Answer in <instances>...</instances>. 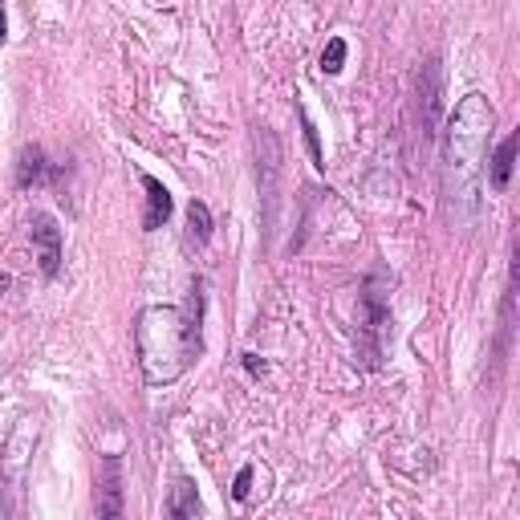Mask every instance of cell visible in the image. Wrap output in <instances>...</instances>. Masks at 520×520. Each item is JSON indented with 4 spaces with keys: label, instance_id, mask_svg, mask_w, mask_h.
I'll return each instance as SVG.
<instances>
[{
    "label": "cell",
    "instance_id": "1",
    "mask_svg": "<svg viewBox=\"0 0 520 520\" xmlns=\"http://www.w3.org/2000/svg\"><path fill=\"white\" fill-rule=\"evenodd\" d=\"M204 281L191 285V305H143L135 317V358L147 386L179 382L204 354Z\"/></svg>",
    "mask_w": 520,
    "mask_h": 520
},
{
    "label": "cell",
    "instance_id": "2",
    "mask_svg": "<svg viewBox=\"0 0 520 520\" xmlns=\"http://www.w3.org/2000/svg\"><path fill=\"white\" fill-rule=\"evenodd\" d=\"M496 110L484 94L460 98V106L447 118L443 135V200L447 216L468 220L480 208V179L488 163V143H492Z\"/></svg>",
    "mask_w": 520,
    "mask_h": 520
},
{
    "label": "cell",
    "instance_id": "3",
    "mask_svg": "<svg viewBox=\"0 0 520 520\" xmlns=\"http://www.w3.org/2000/svg\"><path fill=\"white\" fill-rule=\"evenodd\" d=\"M29 232H33V248H37V265L45 277L61 273V228L49 212H33L29 216Z\"/></svg>",
    "mask_w": 520,
    "mask_h": 520
},
{
    "label": "cell",
    "instance_id": "4",
    "mask_svg": "<svg viewBox=\"0 0 520 520\" xmlns=\"http://www.w3.org/2000/svg\"><path fill=\"white\" fill-rule=\"evenodd\" d=\"M98 520H122V460L106 455L98 468Z\"/></svg>",
    "mask_w": 520,
    "mask_h": 520
},
{
    "label": "cell",
    "instance_id": "5",
    "mask_svg": "<svg viewBox=\"0 0 520 520\" xmlns=\"http://www.w3.org/2000/svg\"><path fill=\"white\" fill-rule=\"evenodd\" d=\"M167 520H204V500L191 476H175L167 488Z\"/></svg>",
    "mask_w": 520,
    "mask_h": 520
},
{
    "label": "cell",
    "instance_id": "6",
    "mask_svg": "<svg viewBox=\"0 0 520 520\" xmlns=\"http://www.w3.org/2000/svg\"><path fill=\"white\" fill-rule=\"evenodd\" d=\"M143 191H147V216H143V228L155 232V228H163V224L171 220L175 200H171V191H167L155 175H143Z\"/></svg>",
    "mask_w": 520,
    "mask_h": 520
},
{
    "label": "cell",
    "instance_id": "7",
    "mask_svg": "<svg viewBox=\"0 0 520 520\" xmlns=\"http://www.w3.org/2000/svg\"><path fill=\"white\" fill-rule=\"evenodd\" d=\"M516 143H520V135H508V139L496 147V155L488 159V179H492V191H508V179H512V159H516Z\"/></svg>",
    "mask_w": 520,
    "mask_h": 520
},
{
    "label": "cell",
    "instance_id": "8",
    "mask_svg": "<svg viewBox=\"0 0 520 520\" xmlns=\"http://www.w3.org/2000/svg\"><path fill=\"white\" fill-rule=\"evenodd\" d=\"M208 240H212V212H208L204 200H191L187 204V244L204 248Z\"/></svg>",
    "mask_w": 520,
    "mask_h": 520
},
{
    "label": "cell",
    "instance_id": "9",
    "mask_svg": "<svg viewBox=\"0 0 520 520\" xmlns=\"http://www.w3.org/2000/svg\"><path fill=\"white\" fill-rule=\"evenodd\" d=\"M41 175H45V151H41V147H25V151H21V163H17V183H21V187H33Z\"/></svg>",
    "mask_w": 520,
    "mask_h": 520
},
{
    "label": "cell",
    "instance_id": "10",
    "mask_svg": "<svg viewBox=\"0 0 520 520\" xmlns=\"http://www.w3.org/2000/svg\"><path fill=\"white\" fill-rule=\"evenodd\" d=\"M342 65H346V41H342V37H330V41H325V53H321V70H325V74H338Z\"/></svg>",
    "mask_w": 520,
    "mask_h": 520
},
{
    "label": "cell",
    "instance_id": "11",
    "mask_svg": "<svg viewBox=\"0 0 520 520\" xmlns=\"http://www.w3.org/2000/svg\"><path fill=\"white\" fill-rule=\"evenodd\" d=\"M301 130H305V147H309V155H313V167L317 171H325V155H321V143H317V130H313V122L301 114Z\"/></svg>",
    "mask_w": 520,
    "mask_h": 520
},
{
    "label": "cell",
    "instance_id": "12",
    "mask_svg": "<svg viewBox=\"0 0 520 520\" xmlns=\"http://www.w3.org/2000/svg\"><path fill=\"white\" fill-rule=\"evenodd\" d=\"M248 492H252V468H240V476H236V484H232V496H236V500H248Z\"/></svg>",
    "mask_w": 520,
    "mask_h": 520
},
{
    "label": "cell",
    "instance_id": "13",
    "mask_svg": "<svg viewBox=\"0 0 520 520\" xmlns=\"http://www.w3.org/2000/svg\"><path fill=\"white\" fill-rule=\"evenodd\" d=\"M244 366H248V374H265V370H269V366H265V362H260L256 354H244Z\"/></svg>",
    "mask_w": 520,
    "mask_h": 520
},
{
    "label": "cell",
    "instance_id": "14",
    "mask_svg": "<svg viewBox=\"0 0 520 520\" xmlns=\"http://www.w3.org/2000/svg\"><path fill=\"white\" fill-rule=\"evenodd\" d=\"M9 285H13V277H9V273H0V297L9 293Z\"/></svg>",
    "mask_w": 520,
    "mask_h": 520
},
{
    "label": "cell",
    "instance_id": "15",
    "mask_svg": "<svg viewBox=\"0 0 520 520\" xmlns=\"http://www.w3.org/2000/svg\"><path fill=\"white\" fill-rule=\"evenodd\" d=\"M5 29H9V21H5V5H0V41H5Z\"/></svg>",
    "mask_w": 520,
    "mask_h": 520
}]
</instances>
